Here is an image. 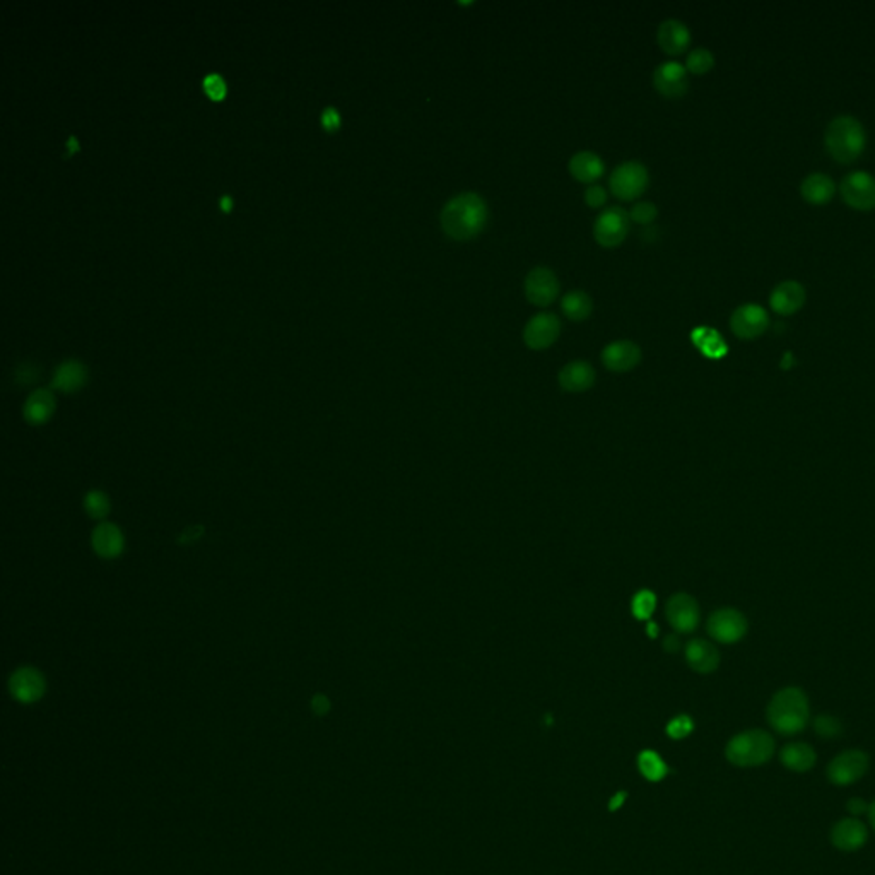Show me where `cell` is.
I'll list each match as a JSON object with an SVG mask.
<instances>
[{"label": "cell", "instance_id": "3957f363", "mask_svg": "<svg viewBox=\"0 0 875 875\" xmlns=\"http://www.w3.org/2000/svg\"><path fill=\"white\" fill-rule=\"evenodd\" d=\"M826 149L840 163H851L865 149L867 132L861 120L851 115H840L826 128Z\"/></svg>", "mask_w": 875, "mask_h": 875}, {"label": "cell", "instance_id": "d6a6232c", "mask_svg": "<svg viewBox=\"0 0 875 875\" xmlns=\"http://www.w3.org/2000/svg\"><path fill=\"white\" fill-rule=\"evenodd\" d=\"M715 67V55L708 48H696L686 59V69L692 74H707Z\"/></svg>", "mask_w": 875, "mask_h": 875}, {"label": "cell", "instance_id": "d590c367", "mask_svg": "<svg viewBox=\"0 0 875 875\" xmlns=\"http://www.w3.org/2000/svg\"><path fill=\"white\" fill-rule=\"evenodd\" d=\"M692 728H694V723H692L691 717L679 715L667 725V734H669V737L680 740V738L688 737L691 734Z\"/></svg>", "mask_w": 875, "mask_h": 875}, {"label": "cell", "instance_id": "4316f807", "mask_svg": "<svg viewBox=\"0 0 875 875\" xmlns=\"http://www.w3.org/2000/svg\"><path fill=\"white\" fill-rule=\"evenodd\" d=\"M780 759L784 766L794 773H805L814 768L817 754L814 747L805 742H794L785 746L780 753Z\"/></svg>", "mask_w": 875, "mask_h": 875}, {"label": "cell", "instance_id": "f1b7e54d", "mask_svg": "<svg viewBox=\"0 0 875 875\" xmlns=\"http://www.w3.org/2000/svg\"><path fill=\"white\" fill-rule=\"evenodd\" d=\"M638 768L646 780H650V782H661L669 775V768H667L665 761L655 751H643L638 756Z\"/></svg>", "mask_w": 875, "mask_h": 875}, {"label": "cell", "instance_id": "9a60e30c", "mask_svg": "<svg viewBox=\"0 0 875 875\" xmlns=\"http://www.w3.org/2000/svg\"><path fill=\"white\" fill-rule=\"evenodd\" d=\"M653 86L665 98H682L690 90L688 69L679 62H663L653 72Z\"/></svg>", "mask_w": 875, "mask_h": 875}, {"label": "cell", "instance_id": "c3c4849f", "mask_svg": "<svg viewBox=\"0 0 875 875\" xmlns=\"http://www.w3.org/2000/svg\"><path fill=\"white\" fill-rule=\"evenodd\" d=\"M646 631H648V634H650L651 638H655V636H657V632H659V626H655L653 623H650V624H648V628H646Z\"/></svg>", "mask_w": 875, "mask_h": 875}, {"label": "cell", "instance_id": "7bdbcfd3", "mask_svg": "<svg viewBox=\"0 0 875 875\" xmlns=\"http://www.w3.org/2000/svg\"><path fill=\"white\" fill-rule=\"evenodd\" d=\"M679 645H680V643H679V640H677L674 634H669V636L663 640V643H661L663 650H667V651H671V653L677 651V650H679Z\"/></svg>", "mask_w": 875, "mask_h": 875}, {"label": "cell", "instance_id": "8d00e7d4", "mask_svg": "<svg viewBox=\"0 0 875 875\" xmlns=\"http://www.w3.org/2000/svg\"><path fill=\"white\" fill-rule=\"evenodd\" d=\"M204 90L213 100H223L226 94V82L219 74H209L204 79Z\"/></svg>", "mask_w": 875, "mask_h": 875}, {"label": "cell", "instance_id": "52a82bcc", "mask_svg": "<svg viewBox=\"0 0 875 875\" xmlns=\"http://www.w3.org/2000/svg\"><path fill=\"white\" fill-rule=\"evenodd\" d=\"M869 766H870V759L867 754L859 749H850L845 753L838 754L831 761L828 766V778L832 785L848 786L861 780L869 771Z\"/></svg>", "mask_w": 875, "mask_h": 875}, {"label": "cell", "instance_id": "74e56055", "mask_svg": "<svg viewBox=\"0 0 875 875\" xmlns=\"http://www.w3.org/2000/svg\"><path fill=\"white\" fill-rule=\"evenodd\" d=\"M585 202L592 209H599L602 205H605V202H607V192H605V188L600 186V185L588 186L586 192H585Z\"/></svg>", "mask_w": 875, "mask_h": 875}, {"label": "cell", "instance_id": "7c38bea8", "mask_svg": "<svg viewBox=\"0 0 875 875\" xmlns=\"http://www.w3.org/2000/svg\"><path fill=\"white\" fill-rule=\"evenodd\" d=\"M665 615L669 624L680 634L692 632L699 626V605L690 594H674L667 600Z\"/></svg>", "mask_w": 875, "mask_h": 875}, {"label": "cell", "instance_id": "836d02e7", "mask_svg": "<svg viewBox=\"0 0 875 875\" xmlns=\"http://www.w3.org/2000/svg\"><path fill=\"white\" fill-rule=\"evenodd\" d=\"M815 734L821 736L824 738H834L838 737L843 730L842 727V722L831 715H821L817 717L814 722Z\"/></svg>", "mask_w": 875, "mask_h": 875}, {"label": "cell", "instance_id": "7dc6e473", "mask_svg": "<svg viewBox=\"0 0 875 875\" xmlns=\"http://www.w3.org/2000/svg\"><path fill=\"white\" fill-rule=\"evenodd\" d=\"M67 149H69V153H76L77 151L76 138H69V140H67Z\"/></svg>", "mask_w": 875, "mask_h": 875}, {"label": "cell", "instance_id": "5bb4252c", "mask_svg": "<svg viewBox=\"0 0 875 875\" xmlns=\"http://www.w3.org/2000/svg\"><path fill=\"white\" fill-rule=\"evenodd\" d=\"M9 691L23 705L36 703L45 694V677L34 667H21L9 679Z\"/></svg>", "mask_w": 875, "mask_h": 875}, {"label": "cell", "instance_id": "60d3db41", "mask_svg": "<svg viewBox=\"0 0 875 875\" xmlns=\"http://www.w3.org/2000/svg\"><path fill=\"white\" fill-rule=\"evenodd\" d=\"M311 709H313L315 715H320V717L327 715L330 711V701H328V698L323 696V694L313 696V699H311Z\"/></svg>", "mask_w": 875, "mask_h": 875}, {"label": "cell", "instance_id": "5b68a950", "mask_svg": "<svg viewBox=\"0 0 875 875\" xmlns=\"http://www.w3.org/2000/svg\"><path fill=\"white\" fill-rule=\"evenodd\" d=\"M648 184H650L648 169L640 161H626L619 165L611 173V178H609L611 192L617 199L626 200V202L642 197L648 188Z\"/></svg>", "mask_w": 875, "mask_h": 875}, {"label": "cell", "instance_id": "f35d334b", "mask_svg": "<svg viewBox=\"0 0 875 875\" xmlns=\"http://www.w3.org/2000/svg\"><path fill=\"white\" fill-rule=\"evenodd\" d=\"M14 378L19 385H31L38 378V369L30 363L21 365L19 368L15 369Z\"/></svg>", "mask_w": 875, "mask_h": 875}, {"label": "cell", "instance_id": "ee69618b", "mask_svg": "<svg viewBox=\"0 0 875 875\" xmlns=\"http://www.w3.org/2000/svg\"><path fill=\"white\" fill-rule=\"evenodd\" d=\"M624 800H626V792H619V794H615L614 797L611 799V804H609V811H613V813H614V811H617V809H621V807H623V804H624Z\"/></svg>", "mask_w": 875, "mask_h": 875}, {"label": "cell", "instance_id": "44dd1931", "mask_svg": "<svg viewBox=\"0 0 875 875\" xmlns=\"http://www.w3.org/2000/svg\"><path fill=\"white\" fill-rule=\"evenodd\" d=\"M559 385L565 392L580 394L590 390L595 384V369L586 361H573L559 371Z\"/></svg>", "mask_w": 875, "mask_h": 875}, {"label": "cell", "instance_id": "484cf974", "mask_svg": "<svg viewBox=\"0 0 875 875\" xmlns=\"http://www.w3.org/2000/svg\"><path fill=\"white\" fill-rule=\"evenodd\" d=\"M55 411V397L50 390L38 388L24 402V419L33 426H42Z\"/></svg>", "mask_w": 875, "mask_h": 875}, {"label": "cell", "instance_id": "b9f144b4", "mask_svg": "<svg viewBox=\"0 0 875 875\" xmlns=\"http://www.w3.org/2000/svg\"><path fill=\"white\" fill-rule=\"evenodd\" d=\"M869 807H870V805H869V804H867L865 800L859 799V797H855V799H850L848 800V804H846V809H848V813H850V814L855 815V817H857V815H861V814H865V813H869Z\"/></svg>", "mask_w": 875, "mask_h": 875}, {"label": "cell", "instance_id": "ab89813d", "mask_svg": "<svg viewBox=\"0 0 875 875\" xmlns=\"http://www.w3.org/2000/svg\"><path fill=\"white\" fill-rule=\"evenodd\" d=\"M322 125L323 128H325V130H328V132L338 130V125H340V115H338V111L336 109V108L328 107L323 109Z\"/></svg>", "mask_w": 875, "mask_h": 875}, {"label": "cell", "instance_id": "8fae6325", "mask_svg": "<svg viewBox=\"0 0 875 875\" xmlns=\"http://www.w3.org/2000/svg\"><path fill=\"white\" fill-rule=\"evenodd\" d=\"M561 334V320L554 313H538L523 328V342L534 349L544 351L551 347Z\"/></svg>", "mask_w": 875, "mask_h": 875}, {"label": "cell", "instance_id": "277c9868", "mask_svg": "<svg viewBox=\"0 0 875 875\" xmlns=\"http://www.w3.org/2000/svg\"><path fill=\"white\" fill-rule=\"evenodd\" d=\"M775 749V738L765 730L754 728L730 738L725 747V756L738 768H757L768 763Z\"/></svg>", "mask_w": 875, "mask_h": 875}, {"label": "cell", "instance_id": "7402d4cb", "mask_svg": "<svg viewBox=\"0 0 875 875\" xmlns=\"http://www.w3.org/2000/svg\"><path fill=\"white\" fill-rule=\"evenodd\" d=\"M686 661L694 672L711 674L720 665V653L717 646L707 640H691L686 646Z\"/></svg>", "mask_w": 875, "mask_h": 875}, {"label": "cell", "instance_id": "ac0fdd59", "mask_svg": "<svg viewBox=\"0 0 875 875\" xmlns=\"http://www.w3.org/2000/svg\"><path fill=\"white\" fill-rule=\"evenodd\" d=\"M807 292L797 281L780 282L769 296V305L778 315H794L805 305Z\"/></svg>", "mask_w": 875, "mask_h": 875}, {"label": "cell", "instance_id": "d6986e66", "mask_svg": "<svg viewBox=\"0 0 875 875\" xmlns=\"http://www.w3.org/2000/svg\"><path fill=\"white\" fill-rule=\"evenodd\" d=\"M94 553L103 559H117L125 549L122 530L115 523H100L91 534Z\"/></svg>", "mask_w": 875, "mask_h": 875}, {"label": "cell", "instance_id": "ffe728a7", "mask_svg": "<svg viewBox=\"0 0 875 875\" xmlns=\"http://www.w3.org/2000/svg\"><path fill=\"white\" fill-rule=\"evenodd\" d=\"M657 40L667 55H680L691 45V31L677 19L663 21L657 33Z\"/></svg>", "mask_w": 875, "mask_h": 875}, {"label": "cell", "instance_id": "30bf717a", "mask_svg": "<svg viewBox=\"0 0 875 875\" xmlns=\"http://www.w3.org/2000/svg\"><path fill=\"white\" fill-rule=\"evenodd\" d=\"M842 195L846 204L859 211L875 207V176L867 171H851L842 182Z\"/></svg>", "mask_w": 875, "mask_h": 875}, {"label": "cell", "instance_id": "ba28073f", "mask_svg": "<svg viewBox=\"0 0 875 875\" xmlns=\"http://www.w3.org/2000/svg\"><path fill=\"white\" fill-rule=\"evenodd\" d=\"M708 632L713 640L730 645L740 642L747 632V619L737 609H718L708 619Z\"/></svg>", "mask_w": 875, "mask_h": 875}, {"label": "cell", "instance_id": "d4e9b609", "mask_svg": "<svg viewBox=\"0 0 875 875\" xmlns=\"http://www.w3.org/2000/svg\"><path fill=\"white\" fill-rule=\"evenodd\" d=\"M802 197L813 205H824L828 204L836 192V185L832 182L830 175L826 173H813L804 178L800 186Z\"/></svg>", "mask_w": 875, "mask_h": 875}, {"label": "cell", "instance_id": "2e32d148", "mask_svg": "<svg viewBox=\"0 0 875 875\" xmlns=\"http://www.w3.org/2000/svg\"><path fill=\"white\" fill-rule=\"evenodd\" d=\"M869 830L857 817L838 821L831 830V843L840 851H857L867 843Z\"/></svg>", "mask_w": 875, "mask_h": 875}, {"label": "cell", "instance_id": "f6af8a7d", "mask_svg": "<svg viewBox=\"0 0 875 875\" xmlns=\"http://www.w3.org/2000/svg\"><path fill=\"white\" fill-rule=\"evenodd\" d=\"M219 204H221V209L228 213V211L231 209V205H233V199H231L230 195H224Z\"/></svg>", "mask_w": 875, "mask_h": 875}, {"label": "cell", "instance_id": "7a4b0ae2", "mask_svg": "<svg viewBox=\"0 0 875 875\" xmlns=\"http://www.w3.org/2000/svg\"><path fill=\"white\" fill-rule=\"evenodd\" d=\"M766 717L773 730L782 736L800 734L809 722V699L800 688H785L769 701Z\"/></svg>", "mask_w": 875, "mask_h": 875}, {"label": "cell", "instance_id": "4fadbf2b", "mask_svg": "<svg viewBox=\"0 0 875 875\" xmlns=\"http://www.w3.org/2000/svg\"><path fill=\"white\" fill-rule=\"evenodd\" d=\"M768 311L756 303L738 307L730 317V328L740 338H759L768 330Z\"/></svg>", "mask_w": 875, "mask_h": 875}, {"label": "cell", "instance_id": "cb8c5ba5", "mask_svg": "<svg viewBox=\"0 0 875 875\" xmlns=\"http://www.w3.org/2000/svg\"><path fill=\"white\" fill-rule=\"evenodd\" d=\"M88 382V369L76 359H67L53 373L52 386L65 394H74Z\"/></svg>", "mask_w": 875, "mask_h": 875}, {"label": "cell", "instance_id": "e575fe53", "mask_svg": "<svg viewBox=\"0 0 875 875\" xmlns=\"http://www.w3.org/2000/svg\"><path fill=\"white\" fill-rule=\"evenodd\" d=\"M659 215V209L651 202H638L630 211L631 221L638 224H651Z\"/></svg>", "mask_w": 875, "mask_h": 875}, {"label": "cell", "instance_id": "bcb514c9", "mask_svg": "<svg viewBox=\"0 0 875 875\" xmlns=\"http://www.w3.org/2000/svg\"><path fill=\"white\" fill-rule=\"evenodd\" d=\"M867 814H869V821H870V826H872V828H874L875 830V802L874 804H870V807H869V813H867Z\"/></svg>", "mask_w": 875, "mask_h": 875}, {"label": "cell", "instance_id": "6da1fadb", "mask_svg": "<svg viewBox=\"0 0 875 875\" xmlns=\"http://www.w3.org/2000/svg\"><path fill=\"white\" fill-rule=\"evenodd\" d=\"M490 219L486 200L474 192H465L448 200L442 213L440 224L448 238L455 242H469L479 236Z\"/></svg>", "mask_w": 875, "mask_h": 875}, {"label": "cell", "instance_id": "603a6c76", "mask_svg": "<svg viewBox=\"0 0 875 875\" xmlns=\"http://www.w3.org/2000/svg\"><path fill=\"white\" fill-rule=\"evenodd\" d=\"M569 173L576 182L594 184L605 173V165L599 156L590 151H580L569 159Z\"/></svg>", "mask_w": 875, "mask_h": 875}, {"label": "cell", "instance_id": "8992f818", "mask_svg": "<svg viewBox=\"0 0 875 875\" xmlns=\"http://www.w3.org/2000/svg\"><path fill=\"white\" fill-rule=\"evenodd\" d=\"M630 226V213L619 205H613L597 217L594 224V236L600 246L615 248L628 238Z\"/></svg>", "mask_w": 875, "mask_h": 875}, {"label": "cell", "instance_id": "e0dca14e", "mask_svg": "<svg viewBox=\"0 0 875 875\" xmlns=\"http://www.w3.org/2000/svg\"><path fill=\"white\" fill-rule=\"evenodd\" d=\"M642 361V349L631 340H615L602 351L604 366L614 373H626Z\"/></svg>", "mask_w": 875, "mask_h": 875}, {"label": "cell", "instance_id": "f546056e", "mask_svg": "<svg viewBox=\"0 0 875 875\" xmlns=\"http://www.w3.org/2000/svg\"><path fill=\"white\" fill-rule=\"evenodd\" d=\"M694 340H696V346L707 354L708 357H722L727 354V344L723 342L720 334H717L715 330H709L707 327L694 332Z\"/></svg>", "mask_w": 875, "mask_h": 875}, {"label": "cell", "instance_id": "9c48e42d", "mask_svg": "<svg viewBox=\"0 0 875 875\" xmlns=\"http://www.w3.org/2000/svg\"><path fill=\"white\" fill-rule=\"evenodd\" d=\"M523 290L527 300L532 305L542 308L553 305L554 300L559 296L561 286H559V279L551 269L536 267L525 277Z\"/></svg>", "mask_w": 875, "mask_h": 875}, {"label": "cell", "instance_id": "4dcf8cb0", "mask_svg": "<svg viewBox=\"0 0 875 875\" xmlns=\"http://www.w3.org/2000/svg\"><path fill=\"white\" fill-rule=\"evenodd\" d=\"M657 609V595L651 590H640L631 600V613L638 621H650Z\"/></svg>", "mask_w": 875, "mask_h": 875}, {"label": "cell", "instance_id": "1f68e13d", "mask_svg": "<svg viewBox=\"0 0 875 875\" xmlns=\"http://www.w3.org/2000/svg\"><path fill=\"white\" fill-rule=\"evenodd\" d=\"M84 509L94 520H103V518H107L108 513L111 509L109 498L103 491L92 490L84 496Z\"/></svg>", "mask_w": 875, "mask_h": 875}, {"label": "cell", "instance_id": "83f0119b", "mask_svg": "<svg viewBox=\"0 0 875 875\" xmlns=\"http://www.w3.org/2000/svg\"><path fill=\"white\" fill-rule=\"evenodd\" d=\"M561 309L569 320L584 322L594 311V301L586 292L571 291L566 296H563Z\"/></svg>", "mask_w": 875, "mask_h": 875}]
</instances>
